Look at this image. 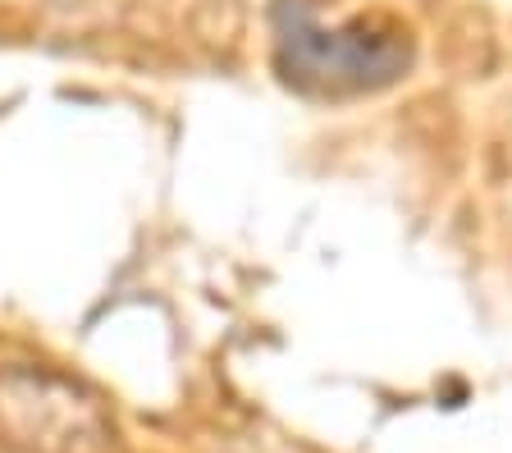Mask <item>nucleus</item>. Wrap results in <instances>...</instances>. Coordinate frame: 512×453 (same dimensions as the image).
Returning <instances> with one entry per match:
<instances>
[{
    "label": "nucleus",
    "mask_w": 512,
    "mask_h": 453,
    "mask_svg": "<svg viewBox=\"0 0 512 453\" xmlns=\"http://www.w3.org/2000/svg\"><path fill=\"white\" fill-rule=\"evenodd\" d=\"M275 60L279 74L302 92L357 97V92H380V87L398 83L412 65V42L394 23H325L311 0H279Z\"/></svg>",
    "instance_id": "f257e3e1"
},
{
    "label": "nucleus",
    "mask_w": 512,
    "mask_h": 453,
    "mask_svg": "<svg viewBox=\"0 0 512 453\" xmlns=\"http://www.w3.org/2000/svg\"><path fill=\"white\" fill-rule=\"evenodd\" d=\"M0 426L32 453H101L115 435L106 408L83 385L51 371L0 376Z\"/></svg>",
    "instance_id": "f03ea898"
}]
</instances>
